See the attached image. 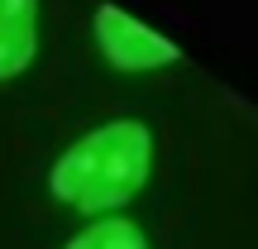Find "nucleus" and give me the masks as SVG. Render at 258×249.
<instances>
[{"instance_id":"3","label":"nucleus","mask_w":258,"mask_h":249,"mask_svg":"<svg viewBox=\"0 0 258 249\" xmlns=\"http://www.w3.org/2000/svg\"><path fill=\"white\" fill-rule=\"evenodd\" d=\"M38 53V0H0V77H15Z\"/></svg>"},{"instance_id":"2","label":"nucleus","mask_w":258,"mask_h":249,"mask_svg":"<svg viewBox=\"0 0 258 249\" xmlns=\"http://www.w3.org/2000/svg\"><path fill=\"white\" fill-rule=\"evenodd\" d=\"M96 38H101L105 58H110L115 67H129V72H144V67H167V63H177V48L167 43V38L148 34L139 19H129L124 10H115V5L96 10Z\"/></svg>"},{"instance_id":"1","label":"nucleus","mask_w":258,"mask_h":249,"mask_svg":"<svg viewBox=\"0 0 258 249\" xmlns=\"http://www.w3.org/2000/svg\"><path fill=\"white\" fill-rule=\"evenodd\" d=\"M153 168V134L139 120H110L91 134H82L62 158L53 163V187L57 202L77 206L86 216H101L124 206L139 187L148 182Z\"/></svg>"},{"instance_id":"4","label":"nucleus","mask_w":258,"mask_h":249,"mask_svg":"<svg viewBox=\"0 0 258 249\" xmlns=\"http://www.w3.org/2000/svg\"><path fill=\"white\" fill-rule=\"evenodd\" d=\"M67 249H148V240H144V230H139L134 221L105 216V221H96L91 230H82Z\"/></svg>"}]
</instances>
